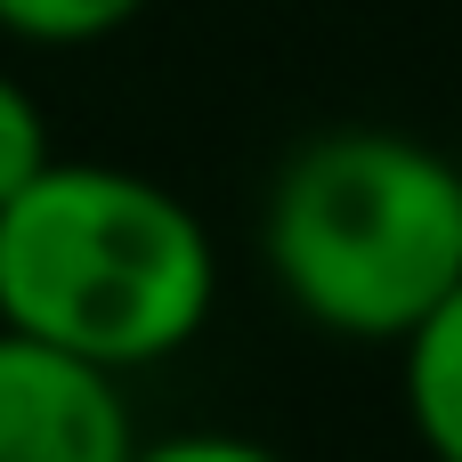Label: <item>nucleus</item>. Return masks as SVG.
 Instances as JSON below:
<instances>
[{
  "label": "nucleus",
  "mask_w": 462,
  "mask_h": 462,
  "mask_svg": "<svg viewBox=\"0 0 462 462\" xmlns=\"http://www.w3.org/2000/svg\"><path fill=\"white\" fill-rule=\"evenodd\" d=\"M219 309V252L187 195L122 162H49L0 203V325L97 374L171 365Z\"/></svg>",
  "instance_id": "1"
},
{
  "label": "nucleus",
  "mask_w": 462,
  "mask_h": 462,
  "mask_svg": "<svg viewBox=\"0 0 462 462\" xmlns=\"http://www.w3.org/2000/svg\"><path fill=\"white\" fill-rule=\"evenodd\" d=\"M260 268L300 325L333 341H406L462 284L455 162L374 122L300 138L260 203Z\"/></svg>",
  "instance_id": "2"
},
{
  "label": "nucleus",
  "mask_w": 462,
  "mask_h": 462,
  "mask_svg": "<svg viewBox=\"0 0 462 462\" xmlns=\"http://www.w3.org/2000/svg\"><path fill=\"white\" fill-rule=\"evenodd\" d=\"M138 422L122 374L0 325V462H130Z\"/></svg>",
  "instance_id": "3"
},
{
  "label": "nucleus",
  "mask_w": 462,
  "mask_h": 462,
  "mask_svg": "<svg viewBox=\"0 0 462 462\" xmlns=\"http://www.w3.org/2000/svg\"><path fill=\"white\" fill-rule=\"evenodd\" d=\"M406 349V422L430 462H462V284L398 341Z\"/></svg>",
  "instance_id": "4"
},
{
  "label": "nucleus",
  "mask_w": 462,
  "mask_h": 462,
  "mask_svg": "<svg viewBox=\"0 0 462 462\" xmlns=\"http://www.w3.org/2000/svg\"><path fill=\"white\" fill-rule=\"evenodd\" d=\"M154 0H0V32L24 49H89L138 24Z\"/></svg>",
  "instance_id": "5"
},
{
  "label": "nucleus",
  "mask_w": 462,
  "mask_h": 462,
  "mask_svg": "<svg viewBox=\"0 0 462 462\" xmlns=\"http://www.w3.org/2000/svg\"><path fill=\"white\" fill-rule=\"evenodd\" d=\"M57 154H49V114H41V97L16 81V73H0V203L24 187V179H41Z\"/></svg>",
  "instance_id": "6"
},
{
  "label": "nucleus",
  "mask_w": 462,
  "mask_h": 462,
  "mask_svg": "<svg viewBox=\"0 0 462 462\" xmlns=\"http://www.w3.org/2000/svg\"><path fill=\"white\" fill-rule=\"evenodd\" d=\"M130 462H292L260 439H236V430H171L154 447H130Z\"/></svg>",
  "instance_id": "7"
},
{
  "label": "nucleus",
  "mask_w": 462,
  "mask_h": 462,
  "mask_svg": "<svg viewBox=\"0 0 462 462\" xmlns=\"http://www.w3.org/2000/svg\"><path fill=\"white\" fill-rule=\"evenodd\" d=\"M447 162H455V187H462V138H455V154H447Z\"/></svg>",
  "instance_id": "8"
}]
</instances>
